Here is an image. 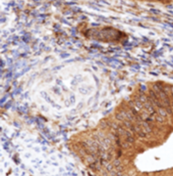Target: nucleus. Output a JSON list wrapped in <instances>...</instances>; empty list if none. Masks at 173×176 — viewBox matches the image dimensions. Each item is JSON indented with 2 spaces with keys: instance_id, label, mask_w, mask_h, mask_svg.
Masks as SVG:
<instances>
[{
  "instance_id": "nucleus-1",
  "label": "nucleus",
  "mask_w": 173,
  "mask_h": 176,
  "mask_svg": "<svg viewBox=\"0 0 173 176\" xmlns=\"http://www.w3.org/2000/svg\"><path fill=\"white\" fill-rule=\"evenodd\" d=\"M155 118H156V120H157L158 122H164V118H165V117L164 116H159V114H156Z\"/></svg>"
}]
</instances>
